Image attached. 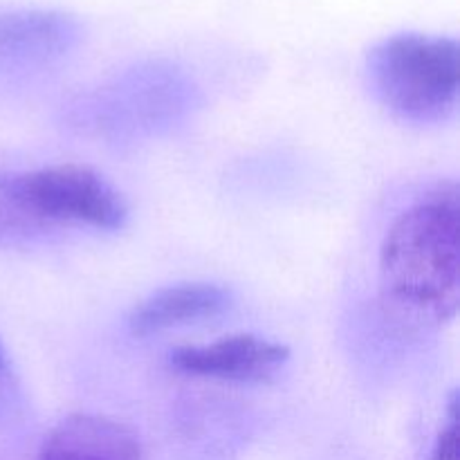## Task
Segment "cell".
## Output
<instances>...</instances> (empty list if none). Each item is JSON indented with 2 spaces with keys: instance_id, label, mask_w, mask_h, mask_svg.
<instances>
[{
  "instance_id": "1",
  "label": "cell",
  "mask_w": 460,
  "mask_h": 460,
  "mask_svg": "<svg viewBox=\"0 0 460 460\" xmlns=\"http://www.w3.org/2000/svg\"><path fill=\"white\" fill-rule=\"evenodd\" d=\"M458 236L456 182L438 184L391 225L380 252V292L398 322L438 328L456 317Z\"/></svg>"
},
{
  "instance_id": "2",
  "label": "cell",
  "mask_w": 460,
  "mask_h": 460,
  "mask_svg": "<svg viewBox=\"0 0 460 460\" xmlns=\"http://www.w3.org/2000/svg\"><path fill=\"white\" fill-rule=\"evenodd\" d=\"M126 220L124 196L88 166L58 164L0 173V236L43 225L121 229Z\"/></svg>"
},
{
  "instance_id": "3",
  "label": "cell",
  "mask_w": 460,
  "mask_h": 460,
  "mask_svg": "<svg viewBox=\"0 0 460 460\" xmlns=\"http://www.w3.org/2000/svg\"><path fill=\"white\" fill-rule=\"evenodd\" d=\"M367 72L376 97L400 119L436 124L456 111L460 52L454 39L395 34L371 49Z\"/></svg>"
},
{
  "instance_id": "4",
  "label": "cell",
  "mask_w": 460,
  "mask_h": 460,
  "mask_svg": "<svg viewBox=\"0 0 460 460\" xmlns=\"http://www.w3.org/2000/svg\"><path fill=\"white\" fill-rule=\"evenodd\" d=\"M290 349L259 335H229L207 346H184L169 355V367L205 380L261 385L281 373Z\"/></svg>"
},
{
  "instance_id": "5",
  "label": "cell",
  "mask_w": 460,
  "mask_h": 460,
  "mask_svg": "<svg viewBox=\"0 0 460 460\" xmlns=\"http://www.w3.org/2000/svg\"><path fill=\"white\" fill-rule=\"evenodd\" d=\"M81 40V22L54 9L0 12V67L40 70L66 58Z\"/></svg>"
},
{
  "instance_id": "6",
  "label": "cell",
  "mask_w": 460,
  "mask_h": 460,
  "mask_svg": "<svg viewBox=\"0 0 460 460\" xmlns=\"http://www.w3.org/2000/svg\"><path fill=\"white\" fill-rule=\"evenodd\" d=\"M39 460H142V443L124 422L72 413L45 436Z\"/></svg>"
},
{
  "instance_id": "7",
  "label": "cell",
  "mask_w": 460,
  "mask_h": 460,
  "mask_svg": "<svg viewBox=\"0 0 460 460\" xmlns=\"http://www.w3.org/2000/svg\"><path fill=\"white\" fill-rule=\"evenodd\" d=\"M234 296L218 283H178L162 288L139 301L128 314V331L135 337H148L171 328L207 322L229 310Z\"/></svg>"
},
{
  "instance_id": "8",
  "label": "cell",
  "mask_w": 460,
  "mask_h": 460,
  "mask_svg": "<svg viewBox=\"0 0 460 460\" xmlns=\"http://www.w3.org/2000/svg\"><path fill=\"white\" fill-rule=\"evenodd\" d=\"M431 460H458V395L452 394L447 409V422L436 438Z\"/></svg>"
},
{
  "instance_id": "9",
  "label": "cell",
  "mask_w": 460,
  "mask_h": 460,
  "mask_svg": "<svg viewBox=\"0 0 460 460\" xmlns=\"http://www.w3.org/2000/svg\"><path fill=\"white\" fill-rule=\"evenodd\" d=\"M18 398V376L13 368L9 350L0 337V413L7 411Z\"/></svg>"
}]
</instances>
